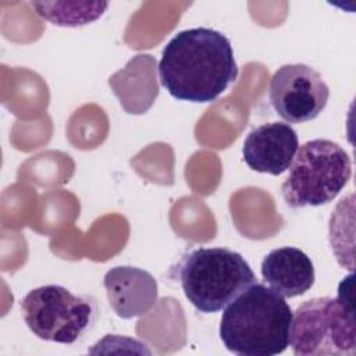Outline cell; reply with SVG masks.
I'll return each mask as SVG.
<instances>
[{"label":"cell","mask_w":356,"mask_h":356,"mask_svg":"<svg viewBox=\"0 0 356 356\" xmlns=\"http://www.w3.org/2000/svg\"><path fill=\"white\" fill-rule=\"evenodd\" d=\"M161 85L177 100L214 102L238 76L231 42L211 28L178 32L163 49Z\"/></svg>","instance_id":"cell-1"},{"label":"cell","mask_w":356,"mask_h":356,"mask_svg":"<svg viewBox=\"0 0 356 356\" xmlns=\"http://www.w3.org/2000/svg\"><path fill=\"white\" fill-rule=\"evenodd\" d=\"M293 313L282 295L254 282L224 310L220 338L242 356H274L289 346Z\"/></svg>","instance_id":"cell-2"},{"label":"cell","mask_w":356,"mask_h":356,"mask_svg":"<svg viewBox=\"0 0 356 356\" xmlns=\"http://www.w3.org/2000/svg\"><path fill=\"white\" fill-rule=\"evenodd\" d=\"M188 300L204 314L225 309L235 298L256 282L249 263L227 248H199L186 253L172 267Z\"/></svg>","instance_id":"cell-3"},{"label":"cell","mask_w":356,"mask_h":356,"mask_svg":"<svg viewBox=\"0 0 356 356\" xmlns=\"http://www.w3.org/2000/svg\"><path fill=\"white\" fill-rule=\"evenodd\" d=\"M281 185L285 203L292 209L317 207L334 200L352 175L350 157L330 139L305 142L289 165Z\"/></svg>","instance_id":"cell-4"},{"label":"cell","mask_w":356,"mask_h":356,"mask_svg":"<svg viewBox=\"0 0 356 356\" xmlns=\"http://www.w3.org/2000/svg\"><path fill=\"white\" fill-rule=\"evenodd\" d=\"M289 345L298 356H353L356 323L352 298H314L302 303L291 324Z\"/></svg>","instance_id":"cell-5"},{"label":"cell","mask_w":356,"mask_h":356,"mask_svg":"<svg viewBox=\"0 0 356 356\" xmlns=\"http://www.w3.org/2000/svg\"><path fill=\"white\" fill-rule=\"evenodd\" d=\"M28 328L40 339L71 345L96 321L97 306L89 295H75L61 285L32 289L21 300Z\"/></svg>","instance_id":"cell-6"},{"label":"cell","mask_w":356,"mask_h":356,"mask_svg":"<svg viewBox=\"0 0 356 356\" xmlns=\"http://www.w3.org/2000/svg\"><path fill=\"white\" fill-rule=\"evenodd\" d=\"M330 88L306 64H285L270 81L268 99L275 113L289 124L314 120L327 106Z\"/></svg>","instance_id":"cell-7"},{"label":"cell","mask_w":356,"mask_h":356,"mask_svg":"<svg viewBox=\"0 0 356 356\" xmlns=\"http://www.w3.org/2000/svg\"><path fill=\"white\" fill-rule=\"evenodd\" d=\"M298 147L296 131L289 124L268 122L249 132L242 156L253 171L281 175L289 168Z\"/></svg>","instance_id":"cell-8"},{"label":"cell","mask_w":356,"mask_h":356,"mask_svg":"<svg viewBox=\"0 0 356 356\" xmlns=\"http://www.w3.org/2000/svg\"><path fill=\"white\" fill-rule=\"evenodd\" d=\"M103 284L111 309L121 318L143 316L157 302V282L146 270L117 266L106 273Z\"/></svg>","instance_id":"cell-9"},{"label":"cell","mask_w":356,"mask_h":356,"mask_svg":"<svg viewBox=\"0 0 356 356\" xmlns=\"http://www.w3.org/2000/svg\"><path fill=\"white\" fill-rule=\"evenodd\" d=\"M261 277L266 284L285 298L306 293L314 284V266L300 249L285 246L273 249L261 261Z\"/></svg>","instance_id":"cell-10"},{"label":"cell","mask_w":356,"mask_h":356,"mask_svg":"<svg viewBox=\"0 0 356 356\" xmlns=\"http://www.w3.org/2000/svg\"><path fill=\"white\" fill-rule=\"evenodd\" d=\"M31 6L35 8L36 14L43 19L50 21L60 26H81L96 21L103 15L108 7L107 1L95 3H47V1H32Z\"/></svg>","instance_id":"cell-11"}]
</instances>
